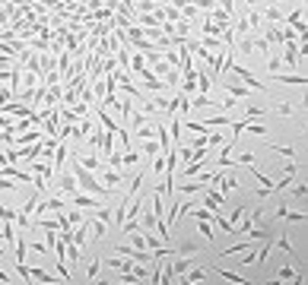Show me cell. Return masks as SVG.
<instances>
[{
    "label": "cell",
    "instance_id": "1",
    "mask_svg": "<svg viewBox=\"0 0 308 285\" xmlns=\"http://www.w3.org/2000/svg\"><path fill=\"white\" fill-rule=\"evenodd\" d=\"M54 187H57V190H61V194H64L67 200L80 194V184H76V177H73V174H70L67 168H61V171H57V174H54Z\"/></svg>",
    "mask_w": 308,
    "mask_h": 285
},
{
    "label": "cell",
    "instance_id": "2",
    "mask_svg": "<svg viewBox=\"0 0 308 285\" xmlns=\"http://www.w3.org/2000/svg\"><path fill=\"white\" fill-rule=\"evenodd\" d=\"M210 156H207V149H200V152H194V159L184 165V177H194V174H200L204 168H210Z\"/></svg>",
    "mask_w": 308,
    "mask_h": 285
},
{
    "label": "cell",
    "instance_id": "3",
    "mask_svg": "<svg viewBox=\"0 0 308 285\" xmlns=\"http://www.w3.org/2000/svg\"><path fill=\"white\" fill-rule=\"evenodd\" d=\"M26 269H29V276L38 282V285H64L61 276H51V272H48V269H42V266H26Z\"/></svg>",
    "mask_w": 308,
    "mask_h": 285
},
{
    "label": "cell",
    "instance_id": "4",
    "mask_svg": "<svg viewBox=\"0 0 308 285\" xmlns=\"http://www.w3.org/2000/svg\"><path fill=\"white\" fill-rule=\"evenodd\" d=\"M102 181L108 184L111 194H118V190H121V184H124V177H121V171H114V168H102Z\"/></svg>",
    "mask_w": 308,
    "mask_h": 285
},
{
    "label": "cell",
    "instance_id": "5",
    "mask_svg": "<svg viewBox=\"0 0 308 285\" xmlns=\"http://www.w3.org/2000/svg\"><path fill=\"white\" fill-rule=\"evenodd\" d=\"M92 127H96V121H92V117H83V121L73 127V139H76V142H86L89 133H92Z\"/></svg>",
    "mask_w": 308,
    "mask_h": 285
},
{
    "label": "cell",
    "instance_id": "6",
    "mask_svg": "<svg viewBox=\"0 0 308 285\" xmlns=\"http://www.w3.org/2000/svg\"><path fill=\"white\" fill-rule=\"evenodd\" d=\"M70 203H73L76 209H99V206H102V200L89 197V194H76V197H70Z\"/></svg>",
    "mask_w": 308,
    "mask_h": 285
},
{
    "label": "cell",
    "instance_id": "7",
    "mask_svg": "<svg viewBox=\"0 0 308 285\" xmlns=\"http://www.w3.org/2000/svg\"><path fill=\"white\" fill-rule=\"evenodd\" d=\"M277 219H286V222H305V212H295L289 203H280V206H277Z\"/></svg>",
    "mask_w": 308,
    "mask_h": 285
},
{
    "label": "cell",
    "instance_id": "8",
    "mask_svg": "<svg viewBox=\"0 0 308 285\" xmlns=\"http://www.w3.org/2000/svg\"><path fill=\"white\" fill-rule=\"evenodd\" d=\"M213 272H216V276H222V279H226V282H232V285H254V282H248V279H242L239 276V272H232V269H213Z\"/></svg>",
    "mask_w": 308,
    "mask_h": 285
},
{
    "label": "cell",
    "instance_id": "9",
    "mask_svg": "<svg viewBox=\"0 0 308 285\" xmlns=\"http://www.w3.org/2000/svg\"><path fill=\"white\" fill-rule=\"evenodd\" d=\"M229 124H232V117H229V114H216V117H207V121L200 124V127L210 130V127H229Z\"/></svg>",
    "mask_w": 308,
    "mask_h": 285
},
{
    "label": "cell",
    "instance_id": "10",
    "mask_svg": "<svg viewBox=\"0 0 308 285\" xmlns=\"http://www.w3.org/2000/svg\"><path fill=\"white\" fill-rule=\"evenodd\" d=\"M274 82H283V86H302V82H305V76H302V73H292V76L274 73Z\"/></svg>",
    "mask_w": 308,
    "mask_h": 285
},
{
    "label": "cell",
    "instance_id": "11",
    "mask_svg": "<svg viewBox=\"0 0 308 285\" xmlns=\"http://www.w3.org/2000/svg\"><path fill=\"white\" fill-rule=\"evenodd\" d=\"M80 260H83V247L67 244V266H80Z\"/></svg>",
    "mask_w": 308,
    "mask_h": 285
},
{
    "label": "cell",
    "instance_id": "12",
    "mask_svg": "<svg viewBox=\"0 0 308 285\" xmlns=\"http://www.w3.org/2000/svg\"><path fill=\"white\" fill-rule=\"evenodd\" d=\"M99 266H102V254L89 260V269H86V276H89V282H96V279H99Z\"/></svg>",
    "mask_w": 308,
    "mask_h": 285
},
{
    "label": "cell",
    "instance_id": "13",
    "mask_svg": "<svg viewBox=\"0 0 308 285\" xmlns=\"http://www.w3.org/2000/svg\"><path fill=\"white\" fill-rule=\"evenodd\" d=\"M295 272H299V269H295L292 263H283V266H280V272H277V279H280V282H289V279L295 276Z\"/></svg>",
    "mask_w": 308,
    "mask_h": 285
},
{
    "label": "cell",
    "instance_id": "14",
    "mask_svg": "<svg viewBox=\"0 0 308 285\" xmlns=\"http://www.w3.org/2000/svg\"><path fill=\"white\" fill-rule=\"evenodd\" d=\"M197 228H200V234H204L210 244L216 241V234H213V228H210V222H207V219H197Z\"/></svg>",
    "mask_w": 308,
    "mask_h": 285
},
{
    "label": "cell",
    "instance_id": "15",
    "mask_svg": "<svg viewBox=\"0 0 308 285\" xmlns=\"http://www.w3.org/2000/svg\"><path fill=\"white\" fill-rule=\"evenodd\" d=\"M0 222H16V212L10 206H4V203H0Z\"/></svg>",
    "mask_w": 308,
    "mask_h": 285
},
{
    "label": "cell",
    "instance_id": "16",
    "mask_svg": "<svg viewBox=\"0 0 308 285\" xmlns=\"http://www.w3.org/2000/svg\"><path fill=\"white\" fill-rule=\"evenodd\" d=\"M152 174H165V156H156L152 159V168H149Z\"/></svg>",
    "mask_w": 308,
    "mask_h": 285
},
{
    "label": "cell",
    "instance_id": "17",
    "mask_svg": "<svg viewBox=\"0 0 308 285\" xmlns=\"http://www.w3.org/2000/svg\"><path fill=\"white\" fill-rule=\"evenodd\" d=\"M245 133H257V136H267L270 130H267L264 124H248V130H245Z\"/></svg>",
    "mask_w": 308,
    "mask_h": 285
},
{
    "label": "cell",
    "instance_id": "18",
    "mask_svg": "<svg viewBox=\"0 0 308 285\" xmlns=\"http://www.w3.org/2000/svg\"><path fill=\"white\" fill-rule=\"evenodd\" d=\"M92 212H96L99 222H108V219H111V209H108V206H99V209H92Z\"/></svg>",
    "mask_w": 308,
    "mask_h": 285
},
{
    "label": "cell",
    "instance_id": "19",
    "mask_svg": "<svg viewBox=\"0 0 308 285\" xmlns=\"http://www.w3.org/2000/svg\"><path fill=\"white\" fill-rule=\"evenodd\" d=\"M264 16H267L270 22H283V13H280V10H274V7H267V10H264Z\"/></svg>",
    "mask_w": 308,
    "mask_h": 285
},
{
    "label": "cell",
    "instance_id": "20",
    "mask_svg": "<svg viewBox=\"0 0 308 285\" xmlns=\"http://www.w3.org/2000/svg\"><path fill=\"white\" fill-rule=\"evenodd\" d=\"M267 67H270V73H280V57L277 54H267Z\"/></svg>",
    "mask_w": 308,
    "mask_h": 285
},
{
    "label": "cell",
    "instance_id": "21",
    "mask_svg": "<svg viewBox=\"0 0 308 285\" xmlns=\"http://www.w3.org/2000/svg\"><path fill=\"white\" fill-rule=\"evenodd\" d=\"M10 102H13V89H0V108L10 105Z\"/></svg>",
    "mask_w": 308,
    "mask_h": 285
},
{
    "label": "cell",
    "instance_id": "22",
    "mask_svg": "<svg viewBox=\"0 0 308 285\" xmlns=\"http://www.w3.org/2000/svg\"><path fill=\"white\" fill-rule=\"evenodd\" d=\"M292 197H299V200H305V184H299V181H295V187H292Z\"/></svg>",
    "mask_w": 308,
    "mask_h": 285
},
{
    "label": "cell",
    "instance_id": "23",
    "mask_svg": "<svg viewBox=\"0 0 308 285\" xmlns=\"http://www.w3.org/2000/svg\"><path fill=\"white\" fill-rule=\"evenodd\" d=\"M35 254H42V257H48V244H29Z\"/></svg>",
    "mask_w": 308,
    "mask_h": 285
},
{
    "label": "cell",
    "instance_id": "24",
    "mask_svg": "<svg viewBox=\"0 0 308 285\" xmlns=\"http://www.w3.org/2000/svg\"><path fill=\"white\" fill-rule=\"evenodd\" d=\"M162 57H165V61H169V64H172V67H175V64H178V61H181V57H178V54H175V51H165V54H162Z\"/></svg>",
    "mask_w": 308,
    "mask_h": 285
},
{
    "label": "cell",
    "instance_id": "25",
    "mask_svg": "<svg viewBox=\"0 0 308 285\" xmlns=\"http://www.w3.org/2000/svg\"><path fill=\"white\" fill-rule=\"evenodd\" d=\"M264 285H286V282H280V279H270V282H264Z\"/></svg>",
    "mask_w": 308,
    "mask_h": 285
}]
</instances>
